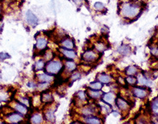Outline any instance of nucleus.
Returning <instances> with one entry per match:
<instances>
[{"label": "nucleus", "mask_w": 158, "mask_h": 124, "mask_svg": "<svg viewBox=\"0 0 158 124\" xmlns=\"http://www.w3.org/2000/svg\"><path fill=\"white\" fill-rule=\"evenodd\" d=\"M61 52H62V54L64 56H65V57H67L69 59H74L76 56H77V54H76V52L72 50H68V49H61Z\"/></svg>", "instance_id": "obj_15"}, {"label": "nucleus", "mask_w": 158, "mask_h": 124, "mask_svg": "<svg viewBox=\"0 0 158 124\" xmlns=\"http://www.w3.org/2000/svg\"><path fill=\"white\" fill-rule=\"evenodd\" d=\"M137 72V68L135 66H129L128 68H126L125 69V74L128 75V76H132L136 74Z\"/></svg>", "instance_id": "obj_22"}, {"label": "nucleus", "mask_w": 158, "mask_h": 124, "mask_svg": "<svg viewBox=\"0 0 158 124\" xmlns=\"http://www.w3.org/2000/svg\"><path fill=\"white\" fill-rule=\"evenodd\" d=\"M139 12H140V7L136 4L126 3L121 7V15L128 19L134 18L137 16Z\"/></svg>", "instance_id": "obj_1"}, {"label": "nucleus", "mask_w": 158, "mask_h": 124, "mask_svg": "<svg viewBox=\"0 0 158 124\" xmlns=\"http://www.w3.org/2000/svg\"><path fill=\"white\" fill-rule=\"evenodd\" d=\"M62 68V63L58 60H53L47 62L46 66V71L50 74H57Z\"/></svg>", "instance_id": "obj_2"}, {"label": "nucleus", "mask_w": 158, "mask_h": 124, "mask_svg": "<svg viewBox=\"0 0 158 124\" xmlns=\"http://www.w3.org/2000/svg\"><path fill=\"white\" fill-rule=\"evenodd\" d=\"M20 103L21 104H25L26 106H29L30 105V102H29V100L28 99V98H20Z\"/></svg>", "instance_id": "obj_31"}, {"label": "nucleus", "mask_w": 158, "mask_h": 124, "mask_svg": "<svg viewBox=\"0 0 158 124\" xmlns=\"http://www.w3.org/2000/svg\"><path fill=\"white\" fill-rule=\"evenodd\" d=\"M102 99H103V101L106 102L107 104H113V102L115 101V99H116V97H115V94L113 92H107V93L103 95Z\"/></svg>", "instance_id": "obj_9"}, {"label": "nucleus", "mask_w": 158, "mask_h": 124, "mask_svg": "<svg viewBox=\"0 0 158 124\" xmlns=\"http://www.w3.org/2000/svg\"><path fill=\"white\" fill-rule=\"evenodd\" d=\"M150 109H151V111H152L153 114L155 116H158V98H155L153 100L151 104H150Z\"/></svg>", "instance_id": "obj_20"}, {"label": "nucleus", "mask_w": 158, "mask_h": 124, "mask_svg": "<svg viewBox=\"0 0 158 124\" xmlns=\"http://www.w3.org/2000/svg\"><path fill=\"white\" fill-rule=\"evenodd\" d=\"M95 9H96V11H102L104 9V5H103V4L98 2V3L95 4Z\"/></svg>", "instance_id": "obj_33"}, {"label": "nucleus", "mask_w": 158, "mask_h": 124, "mask_svg": "<svg viewBox=\"0 0 158 124\" xmlns=\"http://www.w3.org/2000/svg\"><path fill=\"white\" fill-rule=\"evenodd\" d=\"M96 48L99 51H104L106 50V46L103 45L102 43H98L97 45H96Z\"/></svg>", "instance_id": "obj_32"}, {"label": "nucleus", "mask_w": 158, "mask_h": 124, "mask_svg": "<svg viewBox=\"0 0 158 124\" xmlns=\"http://www.w3.org/2000/svg\"><path fill=\"white\" fill-rule=\"evenodd\" d=\"M89 87L93 90H101L102 88V83L101 81H95L89 85Z\"/></svg>", "instance_id": "obj_23"}, {"label": "nucleus", "mask_w": 158, "mask_h": 124, "mask_svg": "<svg viewBox=\"0 0 158 124\" xmlns=\"http://www.w3.org/2000/svg\"><path fill=\"white\" fill-rule=\"evenodd\" d=\"M41 100L44 103H50V102L52 101V96L51 93L46 92L41 96Z\"/></svg>", "instance_id": "obj_24"}, {"label": "nucleus", "mask_w": 158, "mask_h": 124, "mask_svg": "<svg viewBox=\"0 0 158 124\" xmlns=\"http://www.w3.org/2000/svg\"><path fill=\"white\" fill-rule=\"evenodd\" d=\"M86 94H85L84 92H83V91H80L77 92V98H78L79 100H81V101H85L86 100Z\"/></svg>", "instance_id": "obj_28"}, {"label": "nucleus", "mask_w": 158, "mask_h": 124, "mask_svg": "<svg viewBox=\"0 0 158 124\" xmlns=\"http://www.w3.org/2000/svg\"><path fill=\"white\" fill-rule=\"evenodd\" d=\"M94 109L90 106H86V107L83 108L82 110V114L84 116H90L94 114Z\"/></svg>", "instance_id": "obj_21"}, {"label": "nucleus", "mask_w": 158, "mask_h": 124, "mask_svg": "<svg viewBox=\"0 0 158 124\" xmlns=\"http://www.w3.org/2000/svg\"><path fill=\"white\" fill-rule=\"evenodd\" d=\"M77 68V64L73 62V61H67L65 62V69L66 71L71 73V72H73L74 70Z\"/></svg>", "instance_id": "obj_18"}, {"label": "nucleus", "mask_w": 158, "mask_h": 124, "mask_svg": "<svg viewBox=\"0 0 158 124\" xmlns=\"http://www.w3.org/2000/svg\"><path fill=\"white\" fill-rule=\"evenodd\" d=\"M137 80L138 84L141 85V86H152V81L150 80L147 79L144 75H142V74H139L137 77Z\"/></svg>", "instance_id": "obj_8"}, {"label": "nucleus", "mask_w": 158, "mask_h": 124, "mask_svg": "<svg viewBox=\"0 0 158 124\" xmlns=\"http://www.w3.org/2000/svg\"><path fill=\"white\" fill-rule=\"evenodd\" d=\"M116 104H117L118 109L123 110V111H125L129 109V104L121 98H118L116 99Z\"/></svg>", "instance_id": "obj_7"}, {"label": "nucleus", "mask_w": 158, "mask_h": 124, "mask_svg": "<svg viewBox=\"0 0 158 124\" xmlns=\"http://www.w3.org/2000/svg\"><path fill=\"white\" fill-rule=\"evenodd\" d=\"M98 57V55L93 51H87L83 54V59L87 62H94Z\"/></svg>", "instance_id": "obj_5"}, {"label": "nucleus", "mask_w": 158, "mask_h": 124, "mask_svg": "<svg viewBox=\"0 0 158 124\" xmlns=\"http://www.w3.org/2000/svg\"><path fill=\"white\" fill-rule=\"evenodd\" d=\"M89 96L91 98L93 99H99L101 98L102 96V92L99 90H89L88 91Z\"/></svg>", "instance_id": "obj_14"}, {"label": "nucleus", "mask_w": 158, "mask_h": 124, "mask_svg": "<svg viewBox=\"0 0 158 124\" xmlns=\"http://www.w3.org/2000/svg\"><path fill=\"white\" fill-rule=\"evenodd\" d=\"M38 79L40 82H46V83H51L53 80V77L50 74H41L38 76Z\"/></svg>", "instance_id": "obj_10"}, {"label": "nucleus", "mask_w": 158, "mask_h": 124, "mask_svg": "<svg viewBox=\"0 0 158 124\" xmlns=\"http://www.w3.org/2000/svg\"><path fill=\"white\" fill-rule=\"evenodd\" d=\"M47 45V40L44 37H40L36 40V48L38 50H43Z\"/></svg>", "instance_id": "obj_12"}, {"label": "nucleus", "mask_w": 158, "mask_h": 124, "mask_svg": "<svg viewBox=\"0 0 158 124\" xmlns=\"http://www.w3.org/2000/svg\"><path fill=\"white\" fill-rule=\"evenodd\" d=\"M14 109L17 110V112L21 113V114H23V115H26V114L28 113V109L25 107L24 105H23L21 103H17V104H16L14 105Z\"/></svg>", "instance_id": "obj_17"}, {"label": "nucleus", "mask_w": 158, "mask_h": 124, "mask_svg": "<svg viewBox=\"0 0 158 124\" xmlns=\"http://www.w3.org/2000/svg\"><path fill=\"white\" fill-rule=\"evenodd\" d=\"M80 77H81V74L79 73V72H74V73L71 74V80L72 81H75V80H78Z\"/></svg>", "instance_id": "obj_30"}, {"label": "nucleus", "mask_w": 158, "mask_h": 124, "mask_svg": "<svg viewBox=\"0 0 158 124\" xmlns=\"http://www.w3.org/2000/svg\"><path fill=\"white\" fill-rule=\"evenodd\" d=\"M26 20H27V23L30 25H36L38 23V18L36 17V16L34 15L33 12L31 11H28L26 14Z\"/></svg>", "instance_id": "obj_6"}, {"label": "nucleus", "mask_w": 158, "mask_h": 124, "mask_svg": "<svg viewBox=\"0 0 158 124\" xmlns=\"http://www.w3.org/2000/svg\"><path fill=\"white\" fill-rule=\"evenodd\" d=\"M118 52L120 53V54H122V55H128V54H130L131 52V47L129 45H121L119 48H118Z\"/></svg>", "instance_id": "obj_19"}, {"label": "nucleus", "mask_w": 158, "mask_h": 124, "mask_svg": "<svg viewBox=\"0 0 158 124\" xmlns=\"http://www.w3.org/2000/svg\"><path fill=\"white\" fill-rule=\"evenodd\" d=\"M97 79L103 84H107V83H110L112 81V77L108 74H99L97 76Z\"/></svg>", "instance_id": "obj_11"}, {"label": "nucleus", "mask_w": 158, "mask_h": 124, "mask_svg": "<svg viewBox=\"0 0 158 124\" xmlns=\"http://www.w3.org/2000/svg\"><path fill=\"white\" fill-rule=\"evenodd\" d=\"M132 93L133 95L137 98H145L149 95V91L145 88H142V87H133L132 88Z\"/></svg>", "instance_id": "obj_3"}, {"label": "nucleus", "mask_w": 158, "mask_h": 124, "mask_svg": "<svg viewBox=\"0 0 158 124\" xmlns=\"http://www.w3.org/2000/svg\"><path fill=\"white\" fill-rule=\"evenodd\" d=\"M126 81H127V83L130 85H135L137 83V78L135 77H132V76H128L127 78H126Z\"/></svg>", "instance_id": "obj_29"}, {"label": "nucleus", "mask_w": 158, "mask_h": 124, "mask_svg": "<svg viewBox=\"0 0 158 124\" xmlns=\"http://www.w3.org/2000/svg\"><path fill=\"white\" fill-rule=\"evenodd\" d=\"M46 118L47 121L49 122H53L55 120V116H54V113L52 110H48L47 112L46 113Z\"/></svg>", "instance_id": "obj_26"}, {"label": "nucleus", "mask_w": 158, "mask_h": 124, "mask_svg": "<svg viewBox=\"0 0 158 124\" xmlns=\"http://www.w3.org/2000/svg\"><path fill=\"white\" fill-rule=\"evenodd\" d=\"M0 57H1V60H4L5 58H6V57H10V56H9L7 53H4V52H2V53H1V56H0Z\"/></svg>", "instance_id": "obj_35"}, {"label": "nucleus", "mask_w": 158, "mask_h": 124, "mask_svg": "<svg viewBox=\"0 0 158 124\" xmlns=\"http://www.w3.org/2000/svg\"><path fill=\"white\" fill-rule=\"evenodd\" d=\"M23 114L21 113H11L10 115L7 116V121L9 122H11V123H17V122H20L23 120Z\"/></svg>", "instance_id": "obj_4"}, {"label": "nucleus", "mask_w": 158, "mask_h": 124, "mask_svg": "<svg viewBox=\"0 0 158 124\" xmlns=\"http://www.w3.org/2000/svg\"><path fill=\"white\" fill-rule=\"evenodd\" d=\"M150 51L152 53V55L156 56H158V48L157 47H155V48H151L150 49Z\"/></svg>", "instance_id": "obj_34"}, {"label": "nucleus", "mask_w": 158, "mask_h": 124, "mask_svg": "<svg viewBox=\"0 0 158 124\" xmlns=\"http://www.w3.org/2000/svg\"><path fill=\"white\" fill-rule=\"evenodd\" d=\"M44 66H45V62L43 60H40L38 62L35 63V65H34V68H36V70H40V69H42V68H44Z\"/></svg>", "instance_id": "obj_27"}, {"label": "nucleus", "mask_w": 158, "mask_h": 124, "mask_svg": "<svg viewBox=\"0 0 158 124\" xmlns=\"http://www.w3.org/2000/svg\"><path fill=\"white\" fill-rule=\"evenodd\" d=\"M30 122L32 123H41L43 122V116L39 113L33 114L30 117Z\"/></svg>", "instance_id": "obj_13"}, {"label": "nucleus", "mask_w": 158, "mask_h": 124, "mask_svg": "<svg viewBox=\"0 0 158 124\" xmlns=\"http://www.w3.org/2000/svg\"><path fill=\"white\" fill-rule=\"evenodd\" d=\"M85 122L88 123H101V120L97 117H92V116H86Z\"/></svg>", "instance_id": "obj_25"}, {"label": "nucleus", "mask_w": 158, "mask_h": 124, "mask_svg": "<svg viewBox=\"0 0 158 124\" xmlns=\"http://www.w3.org/2000/svg\"><path fill=\"white\" fill-rule=\"evenodd\" d=\"M61 45H62L64 48L68 49V50H72L74 48L73 41L71 40V39H69V38L63 40L62 42H61Z\"/></svg>", "instance_id": "obj_16"}]
</instances>
